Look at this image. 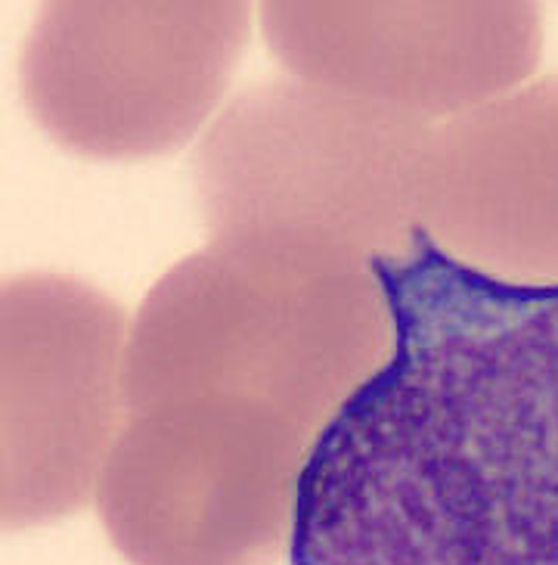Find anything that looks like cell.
<instances>
[{
	"label": "cell",
	"mask_w": 558,
	"mask_h": 565,
	"mask_svg": "<svg viewBox=\"0 0 558 565\" xmlns=\"http://www.w3.org/2000/svg\"><path fill=\"white\" fill-rule=\"evenodd\" d=\"M373 270L391 354L298 476L292 565H558V282L426 233Z\"/></svg>",
	"instance_id": "1"
}]
</instances>
